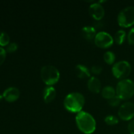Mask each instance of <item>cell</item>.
I'll return each instance as SVG.
<instances>
[{
	"label": "cell",
	"mask_w": 134,
	"mask_h": 134,
	"mask_svg": "<svg viewBox=\"0 0 134 134\" xmlns=\"http://www.w3.org/2000/svg\"><path fill=\"white\" fill-rule=\"evenodd\" d=\"M105 122L109 126L115 125L119 122V119L116 116H113V115H107L104 120Z\"/></svg>",
	"instance_id": "cell-19"
},
{
	"label": "cell",
	"mask_w": 134,
	"mask_h": 134,
	"mask_svg": "<svg viewBox=\"0 0 134 134\" xmlns=\"http://www.w3.org/2000/svg\"><path fill=\"white\" fill-rule=\"evenodd\" d=\"M115 54L111 51H107L103 55V59L104 61L107 63V64H113L114 62L115 61Z\"/></svg>",
	"instance_id": "cell-17"
},
{
	"label": "cell",
	"mask_w": 134,
	"mask_h": 134,
	"mask_svg": "<svg viewBox=\"0 0 134 134\" xmlns=\"http://www.w3.org/2000/svg\"><path fill=\"white\" fill-rule=\"evenodd\" d=\"M3 98V96L2 95H1V94H0V101H1V99H2Z\"/></svg>",
	"instance_id": "cell-26"
},
{
	"label": "cell",
	"mask_w": 134,
	"mask_h": 134,
	"mask_svg": "<svg viewBox=\"0 0 134 134\" xmlns=\"http://www.w3.org/2000/svg\"><path fill=\"white\" fill-rule=\"evenodd\" d=\"M88 12L90 15L96 21L101 20L105 15L103 7L99 3H94L89 7Z\"/></svg>",
	"instance_id": "cell-9"
},
{
	"label": "cell",
	"mask_w": 134,
	"mask_h": 134,
	"mask_svg": "<svg viewBox=\"0 0 134 134\" xmlns=\"http://www.w3.org/2000/svg\"><path fill=\"white\" fill-rule=\"evenodd\" d=\"M128 41L130 44H134V27L131 29L128 33Z\"/></svg>",
	"instance_id": "cell-22"
},
{
	"label": "cell",
	"mask_w": 134,
	"mask_h": 134,
	"mask_svg": "<svg viewBox=\"0 0 134 134\" xmlns=\"http://www.w3.org/2000/svg\"><path fill=\"white\" fill-rule=\"evenodd\" d=\"M6 58V51L2 47H0V65L4 62Z\"/></svg>",
	"instance_id": "cell-24"
},
{
	"label": "cell",
	"mask_w": 134,
	"mask_h": 134,
	"mask_svg": "<svg viewBox=\"0 0 134 134\" xmlns=\"http://www.w3.org/2000/svg\"><path fill=\"white\" fill-rule=\"evenodd\" d=\"M118 24L124 27H128L134 24V6L124 8L118 14Z\"/></svg>",
	"instance_id": "cell-5"
},
{
	"label": "cell",
	"mask_w": 134,
	"mask_h": 134,
	"mask_svg": "<svg viewBox=\"0 0 134 134\" xmlns=\"http://www.w3.org/2000/svg\"><path fill=\"white\" fill-rule=\"evenodd\" d=\"M91 72L95 75H99L102 72V68L99 65H94L92 67Z\"/></svg>",
	"instance_id": "cell-23"
},
{
	"label": "cell",
	"mask_w": 134,
	"mask_h": 134,
	"mask_svg": "<svg viewBox=\"0 0 134 134\" xmlns=\"http://www.w3.org/2000/svg\"><path fill=\"white\" fill-rule=\"evenodd\" d=\"M85 103V97L79 92H72L66 96L64 100V107L67 111L79 113L82 109Z\"/></svg>",
	"instance_id": "cell-2"
},
{
	"label": "cell",
	"mask_w": 134,
	"mask_h": 134,
	"mask_svg": "<svg viewBox=\"0 0 134 134\" xmlns=\"http://www.w3.org/2000/svg\"><path fill=\"white\" fill-rule=\"evenodd\" d=\"M88 88L93 93H99L102 88L101 81L95 77H90L88 81Z\"/></svg>",
	"instance_id": "cell-12"
},
{
	"label": "cell",
	"mask_w": 134,
	"mask_h": 134,
	"mask_svg": "<svg viewBox=\"0 0 134 134\" xmlns=\"http://www.w3.org/2000/svg\"><path fill=\"white\" fill-rule=\"evenodd\" d=\"M128 130L131 134H134V120H132L128 124Z\"/></svg>",
	"instance_id": "cell-25"
},
{
	"label": "cell",
	"mask_w": 134,
	"mask_h": 134,
	"mask_svg": "<svg viewBox=\"0 0 134 134\" xmlns=\"http://www.w3.org/2000/svg\"><path fill=\"white\" fill-rule=\"evenodd\" d=\"M20 90L16 87H10L4 91L3 94V98L9 102H14L20 97Z\"/></svg>",
	"instance_id": "cell-10"
},
{
	"label": "cell",
	"mask_w": 134,
	"mask_h": 134,
	"mask_svg": "<svg viewBox=\"0 0 134 134\" xmlns=\"http://www.w3.org/2000/svg\"><path fill=\"white\" fill-rule=\"evenodd\" d=\"M115 94H116V90L113 86H107L103 88L102 90V96L107 99H109L113 98L114 96H116Z\"/></svg>",
	"instance_id": "cell-15"
},
{
	"label": "cell",
	"mask_w": 134,
	"mask_h": 134,
	"mask_svg": "<svg viewBox=\"0 0 134 134\" xmlns=\"http://www.w3.org/2000/svg\"><path fill=\"white\" fill-rule=\"evenodd\" d=\"M75 73L80 79H86L90 77V71L84 65L79 64L75 67Z\"/></svg>",
	"instance_id": "cell-14"
},
{
	"label": "cell",
	"mask_w": 134,
	"mask_h": 134,
	"mask_svg": "<svg viewBox=\"0 0 134 134\" xmlns=\"http://www.w3.org/2000/svg\"><path fill=\"white\" fill-rule=\"evenodd\" d=\"M121 100L122 99L118 96H115L113 98L108 99V103L111 107H117V106H119L120 105Z\"/></svg>",
	"instance_id": "cell-20"
},
{
	"label": "cell",
	"mask_w": 134,
	"mask_h": 134,
	"mask_svg": "<svg viewBox=\"0 0 134 134\" xmlns=\"http://www.w3.org/2000/svg\"><path fill=\"white\" fill-rule=\"evenodd\" d=\"M132 68L127 61H120L115 63L112 68V73L116 79H125L130 74Z\"/></svg>",
	"instance_id": "cell-6"
},
{
	"label": "cell",
	"mask_w": 134,
	"mask_h": 134,
	"mask_svg": "<svg viewBox=\"0 0 134 134\" xmlns=\"http://www.w3.org/2000/svg\"><path fill=\"white\" fill-rule=\"evenodd\" d=\"M44 102L46 103H49L55 99L56 96V91L54 87L48 86L44 88L43 92Z\"/></svg>",
	"instance_id": "cell-11"
},
{
	"label": "cell",
	"mask_w": 134,
	"mask_h": 134,
	"mask_svg": "<svg viewBox=\"0 0 134 134\" xmlns=\"http://www.w3.org/2000/svg\"><path fill=\"white\" fill-rule=\"evenodd\" d=\"M126 32L124 30H119L116 31L115 34L114 39L115 41L116 42V44H122L124 42L126 39Z\"/></svg>",
	"instance_id": "cell-16"
},
{
	"label": "cell",
	"mask_w": 134,
	"mask_h": 134,
	"mask_svg": "<svg viewBox=\"0 0 134 134\" xmlns=\"http://www.w3.org/2000/svg\"><path fill=\"white\" fill-rule=\"evenodd\" d=\"M76 124L81 132L85 134H91L96 130V122L94 118L90 113L81 111L75 117Z\"/></svg>",
	"instance_id": "cell-1"
},
{
	"label": "cell",
	"mask_w": 134,
	"mask_h": 134,
	"mask_svg": "<svg viewBox=\"0 0 134 134\" xmlns=\"http://www.w3.org/2000/svg\"><path fill=\"white\" fill-rule=\"evenodd\" d=\"M81 34L82 37L88 41H91L95 39L96 35V28L92 26H85L81 30Z\"/></svg>",
	"instance_id": "cell-13"
},
{
	"label": "cell",
	"mask_w": 134,
	"mask_h": 134,
	"mask_svg": "<svg viewBox=\"0 0 134 134\" xmlns=\"http://www.w3.org/2000/svg\"><path fill=\"white\" fill-rule=\"evenodd\" d=\"M10 41L9 35L5 31H0V45L6 46Z\"/></svg>",
	"instance_id": "cell-18"
},
{
	"label": "cell",
	"mask_w": 134,
	"mask_h": 134,
	"mask_svg": "<svg viewBox=\"0 0 134 134\" xmlns=\"http://www.w3.org/2000/svg\"><path fill=\"white\" fill-rule=\"evenodd\" d=\"M118 115L122 120H130L134 117V103L126 102L119 107Z\"/></svg>",
	"instance_id": "cell-8"
},
{
	"label": "cell",
	"mask_w": 134,
	"mask_h": 134,
	"mask_svg": "<svg viewBox=\"0 0 134 134\" xmlns=\"http://www.w3.org/2000/svg\"><path fill=\"white\" fill-rule=\"evenodd\" d=\"M18 44L16 43H11L7 46V47L6 51L9 53H12V52H14L15 51H17L18 49Z\"/></svg>",
	"instance_id": "cell-21"
},
{
	"label": "cell",
	"mask_w": 134,
	"mask_h": 134,
	"mask_svg": "<svg viewBox=\"0 0 134 134\" xmlns=\"http://www.w3.org/2000/svg\"><path fill=\"white\" fill-rule=\"evenodd\" d=\"M114 39L109 34L105 31H100L96 34L94 39L96 45L102 48H107L113 44Z\"/></svg>",
	"instance_id": "cell-7"
},
{
	"label": "cell",
	"mask_w": 134,
	"mask_h": 134,
	"mask_svg": "<svg viewBox=\"0 0 134 134\" xmlns=\"http://www.w3.org/2000/svg\"><path fill=\"white\" fill-rule=\"evenodd\" d=\"M116 94L122 100H127L134 95V82L132 80L125 79L118 82Z\"/></svg>",
	"instance_id": "cell-3"
},
{
	"label": "cell",
	"mask_w": 134,
	"mask_h": 134,
	"mask_svg": "<svg viewBox=\"0 0 134 134\" xmlns=\"http://www.w3.org/2000/svg\"><path fill=\"white\" fill-rule=\"evenodd\" d=\"M60 72L53 65H44L41 69V77L43 82L48 86L55 85L60 79Z\"/></svg>",
	"instance_id": "cell-4"
}]
</instances>
